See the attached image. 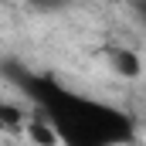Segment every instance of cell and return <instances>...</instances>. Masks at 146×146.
Wrapping results in <instances>:
<instances>
[{
  "label": "cell",
  "mask_w": 146,
  "mask_h": 146,
  "mask_svg": "<svg viewBox=\"0 0 146 146\" xmlns=\"http://www.w3.org/2000/svg\"><path fill=\"white\" fill-rule=\"evenodd\" d=\"M34 14H61V10H68V7H75L78 0H24Z\"/></svg>",
  "instance_id": "obj_3"
},
{
  "label": "cell",
  "mask_w": 146,
  "mask_h": 146,
  "mask_svg": "<svg viewBox=\"0 0 146 146\" xmlns=\"http://www.w3.org/2000/svg\"><path fill=\"white\" fill-rule=\"evenodd\" d=\"M109 3H133V0H109Z\"/></svg>",
  "instance_id": "obj_4"
},
{
  "label": "cell",
  "mask_w": 146,
  "mask_h": 146,
  "mask_svg": "<svg viewBox=\"0 0 146 146\" xmlns=\"http://www.w3.org/2000/svg\"><path fill=\"white\" fill-rule=\"evenodd\" d=\"M106 61H109V72H115L126 82H136L143 75V54L136 48H126V44H109L106 48Z\"/></svg>",
  "instance_id": "obj_1"
},
{
  "label": "cell",
  "mask_w": 146,
  "mask_h": 146,
  "mask_svg": "<svg viewBox=\"0 0 146 146\" xmlns=\"http://www.w3.org/2000/svg\"><path fill=\"white\" fill-rule=\"evenodd\" d=\"M0 126L3 129H24L27 126V112L17 109L14 102H0Z\"/></svg>",
  "instance_id": "obj_2"
}]
</instances>
